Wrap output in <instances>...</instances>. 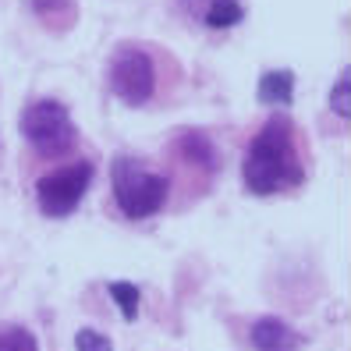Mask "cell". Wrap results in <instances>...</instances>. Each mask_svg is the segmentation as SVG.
<instances>
[{"instance_id": "5b68a950", "label": "cell", "mask_w": 351, "mask_h": 351, "mask_svg": "<svg viewBox=\"0 0 351 351\" xmlns=\"http://www.w3.org/2000/svg\"><path fill=\"white\" fill-rule=\"evenodd\" d=\"M93 184V163L75 160L68 167H57L36 181V202L47 217H71Z\"/></svg>"}, {"instance_id": "8992f818", "label": "cell", "mask_w": 351, "mask_h": 351, "mask_svg": "<svg viewBox=\"0 0 351 351\" xmlns=\"http://www.w3.org/2000/svg\"><path fill=\"white\" fill-rule=\"evenodd\" d=\"M249 341L256 351H302L305 344V337L280 316H259L249 330Z\"/></svg>"}, {"instance_id": "8fae6325", "label": "cell", "mask_w": 351, "mask_h": 351, "mask_svg": "<svg viewBox=\"0 0 351 351\" xmlns=\"http://www.w3.org/2000/svg\"><path fill=\"white\" fill-rule=\"evenodd\" d=\"M107 291H110V298L117 302L121 316H125L128 323H132V319H138V302H142V287H135L132 280H110V284H107Z\"/></svg>"}, {"instance_id": "277c9868", "label": "cell", "mask_w": 351, "mask_h": 351, "mask_svg": "<svg viewBox=\"0 0 351 351\" xmlns=\"http://www.w3.org/2000/svg\"><path fill=\"white\" fill-rule=\"evenodd\" d=\"M107 78H110V93L121 103H128V107H142L156 93V64H153L149 50H142L135 43H125L114 50Z\"/></svg>"}, {"instance_id": "9c48e42d", "label": "cell", "mask_w": 351, "mask_h": 351, "mask_svg": "<svg viewBox=\"0 0 351 351\" xmlns=\"http://www.w3.org/2000/svg\"><path fill=\"white\" fill-rule=\"evenodd\" d=\"M36 18L43 22L47 29H68L75 22V0H29Z\"/></svg>"}, {"instance_id": "6da1fadb", "label": "cell", "mask_w": 351, "mask_h": 351, "mask_svg": "<svg viewBox=\"0 0 351 351\" xmlns=\"http://www.w3.org/2000/svg\"><path fill=\"white\" fill-rule=\"evenodd\" d=\"M241 178L252 195H280L305 181V163L298 156L291 117L277 114L256 132L241 160Z\"/></svg>"}, {"instance_id": "ba28073f", "label": "cell", "mask_w": 351, "mask_h": 351, "mask_svg": "<svg viewBox=\"0 0 351 351\" xmlns=\"http://www.w3.org/2000/svg\"><path fill=\"white\" fill-rule=\"evenodd\" d=\"M295 96V71H266L259 78V103H270V107H287Z\"/></svg>"}, {"instance_id": "3957f363", "label": "cell", "mask_w": 351, "mask_h": 351, "mask_svg": "<svg viewBox=\"0 0 351 351\" xmlns=\"http://www.w3.org/2000/svg\"><path fill=\"white\" fill-rule=\"evenodd\" d=\"M22 135L39 156H64L75 149L78 132L60 99H36L22 114Z\"/></svg>"}, {"instance_id": "7c38bea8", "label": "cell", "mask_w": 351, "mask_h": 351, "mask_svg": "<svg viewBox=\"0 0 351 351\" xmlns=\"http://www.w3.org/2000/svg\"><path fill=\"white\" fill-rule=\"evenodd\" d=\"M0 351H39L29 326L18 323H0Z\"/></svg>"}, {"instance_id": "7a4b0ae2", "label": "cell", "mask_w": 351, "mask_h": 351, "mask_svg": "<svg viewBox=\"0 0 351 351\" xmlns=\"http://www.w3.org/2000/svg\"><path fill=\"white\" fill-rule=\"evenodd\" d=\"M110 189L117 210L128 220H146L156 217L171 195V174L149 167L138 156H117L110 163Z\"/></svg>"}, {"instance_id": "5bb4252c", "label": "cell", "mask_w": 351, "mask_h": 351, "mask_svg": "<svg viewBox=\"0 0 351 351\" xmlns=\"http://www.w3.org/2000/svg\"><path fill=\"white\" fill-rule=\"evenodd\" d=\"M75 351H114V344H110L107 334L86 326V330H78V334H75Z\"/></svg>"}, {"instance_id": "9a60e30c", "label": "cell", "mask_w": 351, "mask_h": 351, "mask_svg": "<svg viewBox=\"0 0 351 351\" xmlns=\"http://www.w3.org/2000/svg\"><path fill=\"white\" fill-rule=\"evenodd\" d=\"M178 4H181V11H189V14L195 18V22H199V18H202V11L210 8L213 0H178Z\"/></svg>"}, {"instance_id": "52a82bcc", "label": "cell", "mask_w": 351, "mask_h": 351, "mask_svg": "<svg viewBox=\"0 0 351 351\" xmlns=\"http://www.w3.org/2000/svg\"><path fill=\"white\" fill-rule=\"evenodd\" d=\"M178 149H181V156H189L192 167H199V171H206V174H217V167H220L217 146H213V142L206 138L202 132H181V135H178Z\"/></svg>"}, {"instance_id": "30bf717a", "label": "cell", "mask_w": 351, "mask_h": 351, "mask_svg": "<svg viewBox=\"0 0 351 351\" xmlns=\"http://www.w3.org/2000/svg\"><path fill=\"white\" fill-rule=\"evenodd\" d=\"M241 18H245L241 0H213V4L202 11L199 22H202L206 29H234Z\"/></svg>"}, {"instance_id": "4fadbf2b", "label": "cell", "mask_w": 351, "mask_h": 351, "mask_svg": "<svg viewBox=\"0 0 351 351\" xmlns=\"http://www.w3.org/2000/svg\"><path fill=\"white\" fill-rule=\"evenodd\" d=\"M348 89H351V71L344 68L341 71V78L334 82V93H330V110H334L341 121H348L351 117V103H348Z\"/></svg>"}]
</instances>
